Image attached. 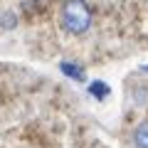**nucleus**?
<instances>
[{"label": "nucleus", "instance_id": "1", "mask_svg": "<svg viewBox=\"0 0 148 148\" xmlns=\"http://www.w3.org/2000/svg\"><path fill=\"white\" fill-rule=\"evenodd\" d=\"M62 25L72 35H84L91 27V8L86 0H67L62 8Z\"/></svg>", "mask_w": 148, "mask_h": 148}, {"label": "nucleus", "instance_id": "2", "mask_svg": "<svg viewBox=\"0 0 148 148\" xmlns=\"http://www.w3.org/2000/svg\"><path fill=\"white\" fill-rule=\"evenodd\" d=\"M59 72L64 74V77H69V79H74V82H84L86 79V74H84V69L79 67V64H74V62H59Z\"/></svg>", "mask_w": 148, "mask_h": 148}, {"label": "nucleus", "instance_id": "3", "mask_svg": "<svg viewBox=\"0 0 148 148\" xmlns=\"http://www.w3.org/2000/svg\"><path fill=\"white\" fill-rule=\"evenodd\" d=\"M133 143L136 148H148V121L138 123L136 131H133Z\"/></svg>", "mask_w": 148, "mask_h": 148}, {"label": "nucleus", "instance_id": "4", "mask_svg": "<svg viewBox=\"0 0 148 148\" xmlns=\"http://www.w3.org/2000/svg\"><path fill=\"white\" fill-rule=\"evenodd\" d=\"M89 94L94 96V99L101 101V99H106V96L111 94V86L106 84V82H91V84H89Z\"/></svg>", "mask_w": 148, "mask_h": 148}, {"label": "nucleus", "instance_id": "5", "mask_svg": "<svg viewBox=\"0 0 148 148\" xmlns=\"http://www.w3.org/2000/svg\"><path fill=\"white\" fill-rule=\"evenodd\" d=\"M17 25V15L15 12H5V17H0V27L3 30H12Z\"/></svg>", "mask_w": 148, "mask_h": 148}, {"label": "nucleus", "instance_id": "6", "mask_svg": "<svg viewBox=\"0 0 148 148\" xmlns=\"http://www.w3.org/2000/svg\"><path fill=\"white\" fill-rule=\"evenodd\" d=\"M143 72H146V74H148V64H146V67H143Z\"/></svg>", "mask_w": 148, "mask_h": 148}]
</instances>
